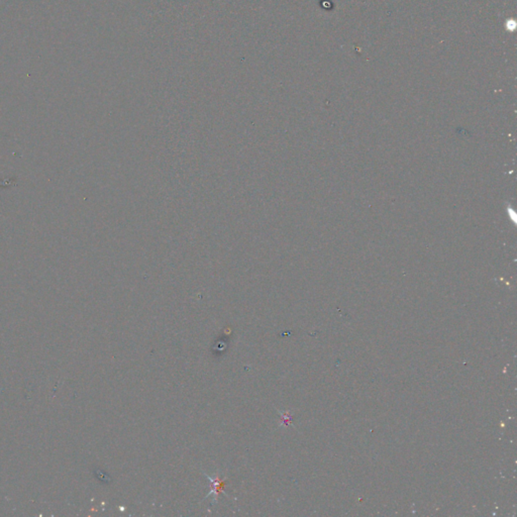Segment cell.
Returning <instances> with one entry per match:
<instances>
[{"label": "cell", "mask_w": 517, "mask_h": 517, "mask_svg": "<svg viewBox=\"0 0 517 517\" xmlns=\"http://www.w3.org/2000/svg\"><path fill=\"white\" fill-rule=\"evenodd\" d=\"M207 477H208V476H207ZM208 478H209V479L212 481V483H213V484H212V488H213V489H212L211 493H212V494H215V497H216V496L220 494L218 492H221L222 488L224 487V482H223V480H220V479L214 480V479H212L211 477H208Z\"/></svg>", "instance_id": "cell-1"}]
</instances>
